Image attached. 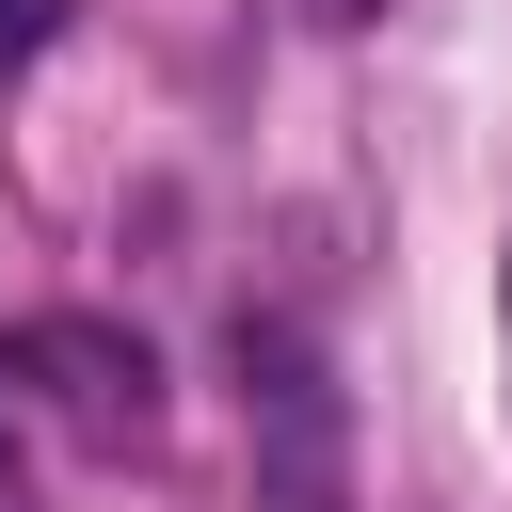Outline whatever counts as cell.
<instances>
[{
	"mask_svg": "<svg viewBox=\"0 0 512 512\" xmlns=\"http://www.w3.org/2000/svg\"><path fill=\"white\" fill-rule=\"evenodd\" d=\"M0 512H32V464H16V416H0Z\"/></svg>",
	"mask_w": 512,
	"mask_h": 512,
	"instance_id": "obj_4",
	"label": "cell"
},
{
	"mask_svg": "<svg viewBox=\"0 0 512 512\" xmlns=\"http://www.w3.org/2000/svg\"><path fill=\"white\" fill-rule=\"evenodd\" d=\"M240 384L272 416V512H336V384L288 320H240Z\"/></svg>",
	"mask_w": 512,
	"mask_h": 512,
	"instance_id": "obj_1",
	"label": "cell"
},
{
	"mask_svg": "<svg viewBox=\"0 0 512 512\" xmlns=\"http://www.w3.org/2000/svg\"><path fill=\"white\" fill-rule=\"evenodd\" d=\"M496 336H512V256H496Z\"/></svg>",
	"mask_w": 512,
	"mask_h": 512,
	"instance_id": "obj_6",
	"label": "cell"
},
{
	"mask_svg": "<svg viewBox=\"0 0 512 512\" xmlns=\"http://www.w3.org/2000/svg\"><path fill=\"white\" fill-rule=\"evenodd\" d=\"M304 16H320V32H368V16H384V0H304Z\"/></svg>",
	"mask_w": 512,
	"mask_h": 512,
	"instance_id": "obj_5",
	"label": "cell"
},
{
	"mask_svg": "<svg viewBox=\"0 0 512 512\" xmlns=\"http://www.w3.org/2000/svg\"><path fill=\"white\" fill-rule=\"evenodd\" d=\"M32 368L64 384V416H80V432H144V416H160V368H144V336H112V320H48V336H32Z\"/></svg>",
	"mask_w": 512,
	"mask_h": 512,
	"instance_id": "obj_2",
	"label": "cell"
},
{
	"mask_svg": "<svg viewBox=\"0 0 512 512\" xmlns=\"http://www.w3.org/2000/svg\"><path fill=\"white\" fill-rule=\"evenodd\" d=\"M48 32H64V0H0V64H32Z\"/></svg>",
	"mask_w": 512,
	"mask_h": 512,
	"instance_id": "obj_3",
	"label": "cell"
}]
</instances>
